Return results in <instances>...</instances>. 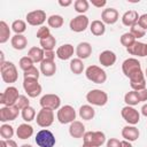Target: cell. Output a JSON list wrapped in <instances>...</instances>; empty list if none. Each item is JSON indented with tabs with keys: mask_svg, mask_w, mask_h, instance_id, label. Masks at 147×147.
<instances>
[{
	"mask_svg": "<svg viewBox=\"0 0 147 147\" xmlns=\"http://www.w3.org/2000/svg\"><path fill=\"white\" fill-rule=\"evenodd\" d=\"M0 72H1V78L5 83L13 84L18 79L17 69L15 64L10 61H5L0 63Z\"/></svg>",
	"mask_w": 147,
	"mask_h": 147,
	"instance_id": "cell-1",
	"label": "cell"
},
{
	"mask_svg": "<svg viewBox=\"0 0 147 147\" xmlns=\"http://www.w3.org/2000/svg\"><path fill=\"white\" fill-rule=\"evenodd\" d=\"M85 76L88 80H91L92 83H95V84H103L107 80L106 71L102 68H100L98 65H94V64L86 68Z\"/></svg>",
	"mask_w": 147,
	"mask_h": 147,
	"instance_id": "cell-2",
	"label": "cell"
},
{
	"mask_svg": "<svg viewBox=\"0 0 147 147\" xmlns=\"http://www.w3.org/2000/svg\"><path fill=\"white\" fill-rule=\"evenodd\" d=\"M86 101L92 106L102 107L108 102V94L102 90L94 88V90H91L90 92H87Z\"/></svg>",
	"mask_w": 147,
	"mask_h": 147,
	"instance_id": "cell-3",
	"label": "cell"
},
{
	"mask_svg": "<svg viewBox=\"0 0 147 147\" xmlns=\"http://www.w3.org/2000/svg\"><path fill=\"white\" fill-rule=\"evenodd\" d=\"M34 141H36L38 147H54L55 144H56L55 136L47 129L40 130L37 133V136L34 138Z\"/></svg>",
	"mask_w": 147,
	"mask_h": 147,
	"instance_id": "cell-4",
	"label": "cell"
},
{
	"mask_svg": "<svg viewBox=\"0 0 147 147\" xmlns=\"http://www.w3.org/2000/svg\"><path fill=\"white\" fill-rule=\"evenodd\" d=\"M20 95L21 94L18 93V90L15 86H8L0 95V103L6 107L14 106L18 100Z\"/></svg>",
	"mask_w": 147,
	"mask_h": 147,
	"instance_id": "cell-5",
	"label": "cell"
},
{
	"mask_svg": "<svg viewBox=\"0 0 147 147\" xmlns=\"http://www.w3.org/2000/svg\"><path fill=\"white\" fill-rule=\"evenodd\" d=\"M57 121L61 124H69L72 123L76 119V110L72 106L70 105H65L59 108L57 110Z\"/></svg>",
	"mask_w": 147,
	"mask_h": 147,
	"instance_id": "cell-6",
	"label": "cell"
},
{
	"mask_svg": "<svg viewBox=\"0 0 147 147\" xmlns=\"http://www.w3.org/2000/svg\"><path fill=\"white\" fill-rule=\"evenodd\" d=\"M36 122L40 127H48L54 122V110L48 108H41L36 117Z\"/></svg>",
	"mask_w": 147,
	"mask_h": 147,
	"instance_id": "cell-7",
	"label": "cell"
},
{
	"mask_svg": "<svg viewBox=\"0 0 147 147\" xmlns=\"http://www.w3.org/2000/svg\"><path fill=\"white\" fill-rule=\"evenodd\" d=\"M105 142H106V134L101 131H87L83 137V144H90L100 147Z\"/></svg>",
	"mask_w": 147,
	"mask_h": 147,
	"instance_id": "cell-8",
	"label": "cell"
},
{
	"mask_svg": "<svg viewBox=\"0 0 147 147\" xmlns=\"http://www.w3.org/2000/svg\"><path fill=\"white\" fill-rule=\"evenodd\" d=\"M140 70H141V63L134 57H129L124 60L122 63V71L124 76L127 78H130L132 75H134Z\"/></svg>",
	"mask_w": 147,
	"mask_h": 147,
	"instance_id": "cell-9",
	"label": "cell"
},
{
	"mask_svg": "<svg viewBox=\"0 0 147 147\" xmlns=\"http://www.w3.org/2000/svg\"><path fill=\"white\" fill-rule=\"evenodd\" d=\"M23 88L26 92L28 96L30 98H37L42 90L41 85L38 83V79H34V78H24Z\"/></svg>",
	"mask_w": 147,
	"mask_h": 147,
	"instance_id": "cell-10",
	"label": "cell"
},
{
	"mask_svg": "<svg viewBox=\"0 0 147 147\" xmlns=\"http://www.w3.org/2000/svg\"><path fill=\"white\" fill-rule=\"evenodd\" d=\"M121 115H122L123 119L129 125H136L140 121V114H139V111L136 108L131 107V106L123 107L122 110H121Z\"/></svg>",
	"mask_w": 147,
	"mask_h": 147,
	"instance_id": "cell-11",
	"label": "cell"
},
{
	"mask_svg": "<svg viewBox=\"0 0 147 147\" xmlns=\"http://www.w3.org/2000/svg\"><path fill=\"white\" fill-rule=\"evenodd\" d=\"M88 25H90V21L86 15H77L74 18H71V21L69 23L70 30L74 32H78V33L84 32Z\"/></svg>",
	"mask_w": 147,
	"mask_h": 147,
	"instance_id": "cell-12",
	"label": "cell"
},
{
	"mask_svg": "<svg viewBox=\"0 0 147 147\" xmlns=\"http://www.w3.org/2000/svg\"><path fill=\"white\" fill-rule=\"evenodd\" d=\"M28 24L32 25V26H42V24L46 22V13L42 9H37V10H32L30 13L26 14L25 16Z\"/></svg>",
	"mask_w": 147,
	"mask_h": 147,
	"instance_id": "cell-13",
	"label": "cell"
},
{
	"mask_svg": "<svg viewBox=\"0 0 147 147\" xmlns=\"http://www.w3.org/2000/svg\"><path fill=\"white\" fill-rule=\"evenodd\" d=\"M39 103H40L41 108H48V109H52V110H56L61 106V99H60L59 95L49 93V94L42 95Z\"/></svg>",
	"mask_w": 147,
	"mask_h": 147,
	"instance_id": "cell-14",
	"label": "cell"
},
{
	"mask_svg": "<svg viewBox=\"0 0 147 147\" xmlns=\"http://www.w3.org/2000/svg\"><path fill=\"white\" fill-rule=\"evenodd\" d=\"M18 114H20V109H17L15 106H10V107L3 106L0 108V121L2 123L15 121L18 117Z\"/></svg>",
	"mask_w": 147,
	"mask_h": 147,
	"instance_id": "cell-15",
	"label": "cell"
},
{
	"mask_svg": "<svg viewBox=\"0 0 147 147\" xmlns=\"http://www.w3.org/2000/svg\"><path fill=\"white\" fill-rule=\"evenodd\" d=\"M129 79H130V86L133 91H141L146 88V77L142 70L136 72Z\"/></svg>",
	"mask_w": 147,
	"mask_h": 147,
	"instance_id": "cell-16",
	"label": "cell"
},
{
	"mask_svg": "<svg viewBox=\"0 0 147 147\" xmlns=\"http://www.w3.org/2000/svg\"><path fill=\"white\" fill-rule=\"evenodd\" d=\"M119 18V14L117 11V9L110 7V8H106L102 10L101 13V21L105 24H115Z\"/></svg>",
	"mask_w": 147,
	"mask_h": 147,
	"instance_id": "cell-17",
	"label": "cell"
},
{
	"mask_svg": "<svg viewBox=\"0 0 147 147\" xmlns=\"http://www.w3.org/2000/svg\"><path fill=\"white\" fill-rule=\"evenodd\" d=\"M116 59H117L116 54L113 51H110V49H106V51H103V52H101L99 54V62L103 67H111V65H114L115 62H116Z\"/></svg>",
	"mask_w": 147,
	"mask_h": 147,
	"instance_id": "cell-18",
	"label": "cell"
},
{
	"mask_svg": "<svg viewBox=\"0 0 147 147\" xmlns=\"http://www.w3.org/2000/svg\"><path fill=\"white\" fill-rule=\"evenodd\" d=\"M85 125L80 121H74L69 126V134L75 139H80L85 134Z\"/></svg>",
	"mask_w": 147,
	"mask_h": 147,
	"instance_id": "cell-19",
	"label": "cell"
},
{
	"mask_svg": "<svg viewBox=\"0 0 147 147\" xmlns=\"http://www.w3.org/2000/svg\"><path fill=\"white\" fill-rule=\"evenodd\" d=\"M139 136H140V132L138 127H136L134 125H125L122 129V137L124 138V140L132 142V141L138 140Z\"/></svg>",
	"mask_w": 147,
	"mask_h": 147,
	"instance_id": "cell-20",
	"label": "cell"
},
{
	"mask_svg": "<svg viewBox=\"0 0 147 147\" xmlns=\"http://www.w3.org/2000/svg\"><path fill=\"white\" fill-rule=\"evenodd\" d=\"M126 51L131 55L144 57V56H147V44L141 42V41H136L133 45L127 47Z\"/></svg>",
	"mask_w": 147,
	"mask_h": 147,
	"instance_id": "cell-21",
	"label": "cell"
},
{
	"mask_svg": "<svg viewBox=\"0 0 147 147\" xmlns=\"http://www.w3.org/2000/svg\"><path fill=\"white\" fill-rule=\"evenodd\" d=\"M92 54V45L87 41H82L77 45L76 47V55L78 59L80 60H85L87 57H90V55Z\"/></svg>",
	"mask_w": 147,
	"mask_h": 147,
	"instance_id": "cell-22",
	"label": "cell"
},
{
	"mask_svg": "<svg viewBox=\"0 0 147 147\" xmlns=\"http://www.w3.org/2000/svg\"><path fill=\"white\" fill-rule=\"evenodd\" d=\"M74 52H76V51L74 49V46L71 44H63L60 47H57V49H56V56L60 60L65 61V60H69L74 55Z\"/></svg>",
	"mask_w": 147,
	"mask_h": 147,
	"instance_id": "cell-23",
	"label": "cell"
},
{
	"mask_svg": "<svg viewBox=\"0 0 147 147\" xmlns=\"http://www.w3.org/2000/svg\"><path fill=\"white\" fill-rule=\"evenodd\" d=\"M40 72L45 76V77H52L55 75L56 72V64L55 61H51V60H42V62L40 63Z\"/></svg>",
	"mask_w": 147,
	"mask_h": 147,
	"instance_id": "cell-24",
	"label": "cell"
},
{
	"mask_svg": "<svg viewBox=\"0 0 147 147\" xmlns=\"http://www.w3.org/2000/svg\"><path fill=\"white\" fill-rule=\"evenodd\" d=\"M32 134H33V127H32V125H30L28 123L20 124L18 127L16 129V136H17V138H20L22 140L31 138Z\"/></svg>",
	"mask_w": 147,
	"mask_h": 147,
	"instance_id": "cell-25",
	"label": "cell"
},
{
	"mask_svg": "<svg viewBox=\"0 0 147 147\" xmlns=\"http://www.w3.org/2000/svg\"><path fill=\"white\" fill-rule=\"evenodd\" d=\"M139 16L140 15L138 14V11H136V10H127L122 16V23H123V25L131 28L132 25H134L136 23H138Z\"/></svg>",
	"mask_w": 147,
	"mask_h": 147,
	"instance_id": "cell-26",
	"label": "cell"
},
{
	"mask_svg": "<svg viewBox=\"0 0 147 147\" xmlns=\"http://www.w3.org/2000/svg\"><path fill=\"white\" fill-rule=\"evenodd\" d=\"M28 56L33 61V63H41L45 57V51L41 47H31L28 52Z\"/></svg>",
	"mask_w": 147,
	"mask_h": 147,
	"instance_id": "cell-27",
	"label": "cell"
},
{
	"mask_svg": "<svg viewBox=\"0 0 147 147\" xmlns=\"http://www.w3.org/2000/svg\"><path fill=\"white\" fill-rule=\"evenodd\" d=\"M10 44L14 49L16 51H22L28 46V39L23 34H15L10 39Z\"/></svg>",
	"mask_w": 147,
	"mask_h": 147,
	"instance_id": "cell-28",
	"label": "cell"
},
{
	"mask_svg": "<svg viewBox=\"0 0 147 147\" xmlns=\"http://www.w3.org/2000/svg\"><path fill=\"white\" fill-rule=\"evenodd\" d=\"M90 31H91V33L93 36H96V37L103 36L105 32H106V25H105V23L102 21L94 20L90 24Z\"/></svg>",
	"mask_w": 147,
	"mask_h": 147,
	"instance_id": "cell-29",
	"label": "cell"
},
{
	"mask_svg": "<svg viewBox=\"0 0 147 147\" xmlns=\"http://www.w3.org/2000/svg\"><path fill=\"white\" fill-rule=\"evenodd\" d=\"M78 114H79V116H80L82 119H84V121H91L95 116V110L90 105H83L79 108Z\"/></svg>",
	"mask_w": 147,
	"mask_h": 147,
	"instance_id": "cell-30",
	"label": "cell"
},
{
	"mask_svg": "<svg viewBox=\"0 0 147 147\" xmlns=\"http://www.w3.org/2000/svg\"><path fill=\"white\" fill-rule=\"evenodd\" d=\"M124 102L126 103V106H137L138 103H140V100H139V96H138V93L137 91H130V92H126L125 95H124Z\"/></svg>",
	"mask_w": 147,
	"mask_h": 147,
	"instance_id": "cell-31",
	"label": "cell"
},
{
	"mask_svg": "<svg viewBox=\"0 0 147 147\" xmlns=\"http://www.w3.org/2000/svg\"><path fill=\"white\" fill-rule=\"evenodd\" d=\"M10 38V29L5 21H0V44H5Z\"/></svg>",
	"mask_w": 147,
	"mask_h": 147,
	"instance_id": "cell-32",
	"label": "cell"
},
{
	"mask_svg": "<svg viewBox=\"0 0 147 147\" xmlns=\"http://www.w3.org/2000/svg\"><path fill=\"white\" fill-rule=\"evenodd\" d=\"M69 67H70L71 72L75 74V75H80V74L84 71V63H83V60H80V59H78V57H77V59H72V60L70 61Z\"/></svg>",
	"mask_w": 147,
	"mask_h": 147,
	"instance_id": "cell-33",
	"label": "cell"
},
{
	"mask_svg": "<svg viewBox=\"0 0 147 147\" xmlns=\"http://www.w3.org/2000/svg\"><path fill=\"white\" fill-rule=\"evenodd\" d=\"M47 23H48V26H51L53 29H60L63 25L64 20L61 15H51L47 18Z\"/></svg>",
	"mask_w": 147,
	"mask_h": 147,
	"instance_id": "cell-34",
	"label": "cell"
},
{
	"mask_svg": "<svg viewBox=\"0 0 147 147\" xmlns=\"http://www.w3.org/2000/svg\"><path fill=\"white\" fill-rule=\"evenodd\" d=\"M21 115H22V118L25 121V122H32L33 119H36L37 115H36V110L33 107L29 106V107H25L24 109L21 110Z\"/></svg>",
	"mask_w": 147,
	"mask_h": 147,
	"instance_id": "cell-35",
	"label": "cell"
},
{
	"mask_svg": "<svg viewBox=\"0 0 147 147\" xmlns=\"http://www.w3.org/2000/svg\"><path fill=\"white\" fill-rule=\"evenodd\" d=\"M74 8L78 13V15H84L90 8V2L87 0H76L74 2Z\"/></svg>",
	"mask_w": 147,
	"mask_h": 147,
	"instance_id": "cell-36",
	"label": "cell"
},
{
	"mask_svg": "<svg viewBox=\"0 0 147 147\" xmlns=\"http://www.w3.org/2000/svg\"><path fill=\"white\" fill-rule=\"evenodd\" d=\"M0 136L2 139H6V140H9L13 138L14 136V127L9 124H6L3 123L1 126H0Z\"/></svg>",
	"mask_w": 147,
	"mask_h": 147,
	"instance_id": "cell-37",
	"label": "cell"
},
{
	"mask_svg": "<svg viewBox=\"0 0 147 147\" xmlns=\"http://www.w3.org/2000/svg\"><path fill=\"white\" fill-rule=\"evenodd\" d=\"M39 44L44 51H53L55 48V45H56V39H55V37L49 36L47 39L39 40Z\"/></svg>",
	"mask_w": 147,
	"mask_h": 147,
	"instance_id": "cell-38",
	"label": "cell"
},
{
	"mask_svg": "<svg viewBox=\"0 0 147 147\" xmlns=\"http://www.w3.org/2000/svg\"><path fill=\"white\" fill-rule=\"evenodd\" d=\"M11 30L15 32V34H22L26 30V23L23 20H16L11 23Z\"/></svg>",
	"mask_w": 147,
	"mask_h": 147,
	"instance_id": "cell-39",
	"label": "cell"
},
{
	"mask_svg": "<svg viewBox=\"0 0 147 147\" xmlns=\"http://www.w3.org/2000/svg\"><path fill=\"white\" fill-rule=\"evenodd\" d=\"M119 41H121L122 46H124L125 48H127V47H130L131 45H133V44L137 41V39H136L130 32H125V33H123V34L121 36Z\"/></svg>",
	"mask_w": 147,
	"mask_h": 147,
	"instance_id": "cell-40",
	"label": "cell"
},
{
	"mask_svg": "<svg viewBox=\"0 0 147 147\" xmlns=\"http://www.w3.org/2000/svg\"><path fill=\"white\" fill-rule=\"evenodd\" d=\"M130 33H131L136 39H140V38L145 37L146 31H145L144 29H141V28L138 25V23H136L134 25H132V26L130 28Z\"/></svg>",
	"mask_w": 147,
	"mask_h": 147,
	"instance_id": "cell-41",
	"label": "cell"
},
{
	"mask_svg": "<svg viewBox=\"0 0 147 147\" xmlns=\"http://www.w3.org/2000/svg\"><path fill=\"white\" fill-rule=\"evenodd\" d=\"M18 65H20V68H21V69L23 70V72H24V71H26V70H29L30 68L33 67V61H32L29 56H23V57L20 59Z\"/></svg>",
	"mask_w": 147,
	"mask_h": 147,
	"instance_id": "cell-42",
	"label": "cell"
},
{
	"mask_svg": "<svg viewBox=\"0 0 147 147\" xmlns=\"http://www.w3.org/2000/svg\"><path fill=\"white\" fill-rule=\"evenodd\" d=\"M37 38L39 39V40H44V39H47L49 36H52L51 34V30H49V28H47V26H40L39 29H38V31H37Z\"/></svg>",
	"mask_w": 147,
	"mask_h": 147,
	"instance_id": "cell-43",
	"label": "cell"
},
{
	"mask_svg": "<svg viewBox=\"0 0 147 147\" xmlns=\"http://www.w3.org/2000/svg\"><path fill=\"white\" fill-rule=\"evenodd\" d=\"M14 106H15L17 109L22 110V109H24L25 107H29V106H30V101H29V99H28L26 95H20L18 100L16 101V103H15Z\"/></svg>",
	"mask_w": 147,
	"mask_h": 147,
	"instance_id": "cell-44",
	"label": "cell"
},
{
	"mask_svg": "<svg viewBox=\"0 0 147 147\" xmlns=\"http://www.w3.org/2000/svg\"><path fill=\"white\" fill-rule=\"evenodd\" d=\"M39 76H40L39 70H38L34 65H33L32 68H30L29 70H26V71L23 72V77H24V78H34V79H39Z\"/></svg>",
	"mask_w": 147,
	"mask_h": 147,
	"instance_id": "cell-45",
	"label": "cell"
},
{
	"mask_svg": "<svg viewBox=\"0 0 147 147\" xmlns=\"http://www.w3.org/2000/svg\"><path fill=\"white\" fill-rule=\"evenodd\" d=\"M0 147H18L16 141L13 139L6 140V139H1L0 140Z\"/></svg>",
	"mask_w": 147,
	"mask_h": 147,
	"instance_id": "cell-46",
	"label": "cell"
},
{
	"mask_svg": "<svg viewBox=\"0 0 147 147\" xmlns=\"http://www.w3.org/2000/svg\"><path fill=\"white\" fill-rule=\"evenodd\" d=\"M138 25L144 29L145 31L147 30V14H142L139 16V20H138Z\"/></svg>",
	"mask_w": 147,
	"mask_h": 147,
	"instance_id": "cell-47",
	"label": "cell"
},
{
	"mask_svg": "<svg viewBox=\"0 0 147 147\" xmlns=\"http://www.w3.org/2000/svg\"><path fill=\"white\" fill-rule=\"evenodd\" d=\"M107 147H122V141L116 138H110L107 141Z\"/></svg>",
	"mask_w": 147,
	"mask_h": 147,
	"instance_id": "cell-48",
	"label": "cell"
},
{
	"mask_svg": "<svg viewBox=\"0 0 147 147\" xmlns=\"http://www.w3.org/2000/svg\"><path fill=\"white\" fill-rule=\"evenodd\" d=\"M137 93H138V96H139L140 102H145V101H147V88L141 90V91H137Z\"/></svg>",
	"mask_w": 147,
	"mask_h": 147,
	"instance_id": "cell-49",
	"label": "cell"
},
{
	"mask_svg": "<svg viewBox=\"0 0 147 147\" xmlns=\"http://www.w3.org/2000/svg\"><path fill=\"white\" fill-rule=\"evenodd\" d=\"M91 3H92V6H94V7L102 8V7H105V6L107 5V1H106V0H92Z\"/></svg>",
	"mask_w": 147,
	"mask_h": 147,
	"instance_id": "cell-50",
	"label": "cell"
},
{
	"mask_svg": "<svg viewBox=\"0 0 147 147\" xmlns=\"http://www.w3.org/2000/svg\"><path fill=\"white\" fill-rule=\"evenodd\" d=\"M55 55L56 53L54 51H45V60H51V61H54L55 59Z\"/></svg>",
	"mask_w": 147,
	"mask_h": 147,
	"instance_id": "cell-51",
	"label": "cell"
},
{
	"mask_svg": "<svg viewBox=\"0 0 147 147\" xmlns=\"http://www.w3.org/2000/svg\"><path fill=\"white\" fill-rule=\"evenodd\" d=\"M59 5H60L61 7H69L70 5H72V1H71V0H67V1L59 0Z\"/></svg>",
	"mask_w": 147,
	"mask_h": 147,
	"instance_id": "cell-52",
	"label": "cell"
},
{
	"mask_svg": "<svg viewBox=\"0 0 147 147\" xmlns=\"http://www.w3.org/2000/svg\"><path fill=\"white\" fill-rule=\"evenodd\" d=\"M141 114H142L145 117H147V103H145V105L141 107Z\"/></svg>",
	"mask_w": 147,
	"mask_h": 147,
	"instance_id": "cell-53",
	"label": "cell"
},
{
	"mask_svg": "<svg viewBox=\"0 0 147 147\" xmlns=\"http://www.w3.org/2000/svg\"><path fill=\"white\" fill-rule=\"evenodd\" d=\"M122 147H132V145H131L130 141H127V140H123V141H122Z\"/></svg>",
	"mask_w": 147,
	"mask_h": 147,
	"instance_id": "cell-54",
	"label": "cell"
},
{
	"mask_svg": "<svg viewBox=\"0 0 147 147\" xmlns=\"http://www.w3.org/2000/svg\"><path fill=\"white\" fill-rule=\"evenodd\" d=\"M0 56H1V62H0V63L5 62V55H3V52H2V51L0 52Z\"/></svg>",
	"mask_w": 147,
	"mask_h": 147,
	"instance_id": "cell-55",
	"label": "cell"
},
{
	"mask_svg": "<svg viewBox=\"0 0 147 147\" xmlns=\"http://www.w3.org/2000/svg\"><path fill=\"white\" fill-rule=\"evenodd\" d=\"M82 147H98V146H94V145H90V144H83Z\"/></svg>",
	"mask_w": 147,
	"mask_h": 147,
	"instance_id": "cell-56",
	"label": "cell"
},
{
	"mask_svg": "<svg viewBox=\"0 0 147 147\" xmlns=\"http://www.w3.org/2000/svg\"><path fill=\"white\" fill-rule=\"evenodd\" d=\"M20 147H32L30 144H23L22 146H20Z\"/></svg>",
	"mask_w": 147,
	"mask_h": 147,
	"instance_id": "cell-57",
	"label": "cell"
},
{
	"mask_svg": "<svg viewBox=\"0 0 147 147\" xmlns=\"http://www.w3.org/2000/svg\"><path fill=\"white\" fill-rule=\"evenodd\" d=\"M145 77L147 78V67H146V69H145Z\"/></svg>",
	"mask_w": 147,
	"mask_h": 147,
	"instance_id": "cell-58",
	"label": "cell"
}]
</instances>
